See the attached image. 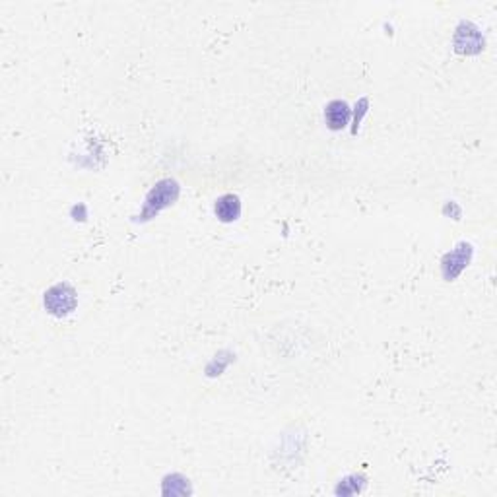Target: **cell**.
Here are the masks:
<instances>
[{"mask_svg":"<svg viewBox=\"0 0 497 497\" xmlns=\"http://www.w3.org/2000/svg\"><path fill=\"white\" fill-rule=\"evenodd\" d=\"M241 214V202L235 194H224L222 199L216 202V216L222 222H233Z\"/></svg>","mask_w":497,"mask_h":497,"instance_id":"obj_3","label":"cell"},{"mask_svg":"<svg viewBox=\"0 0 497 497\" xmlns=\"http://www.w3.org/2000/svg\"><path fill=\"white\" fill-rule=\"evenodd\" d=\"M45 305L49 307L51 313L55 315H67L76 307V293L74 290L67 286V284H60L55 286L53 290H49V293L45 296Z\"/></svg>","mask_w":497,"mask_h":497,"instance_id":"obj_1","label":"cell"},{"mask_svg":"<svg viewBox=\"0 0 497 497\" xmlns=\"http://www.w3.org/2000/svg\"><path fill=\"white\" fill-rule=\"evenodd\" d=\"M324 117H326L329 126L334 128V131H338V128H344L348 124L350 109L344 101H332V103H329L326 111H324Z\"/></svg>","mask_w":497,"mask_h":497,"instance_id":"obj_4","label":"cell"},{"mask_svg":"<svg viewBox=\"0 0 497 497\" xmlns=\"http://www.w3.org/2000/svg\"><path fill=\"white\" fill-rule=\"evenodd\" d=\"M177 192H179V187L175 181L159 183L158 187L150 192L146 212H158L159 208L167 206L169 202H173L177 199Z\"/></svg>","mask_w":497,"mask_h":497,"instance_id":"obj_2","label":"cell"}]
</instances>
